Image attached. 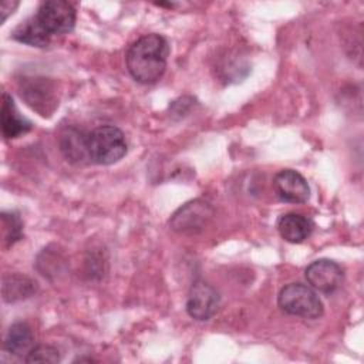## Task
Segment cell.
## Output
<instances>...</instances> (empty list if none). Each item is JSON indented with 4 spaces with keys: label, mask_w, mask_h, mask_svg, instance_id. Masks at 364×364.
Instances as JSON below:
<instances>
[{
    "label": "cell",
    "mask_w": 364,
    "mask_h": 364,
    "mask_svg": "<svg viewBox=\"0 0 364 364\" xmlns=\"http://www.w3.org/2000/svg\"><path fill=\"white\" fill-rule=\"evenodd\" d=\"M306 279L309 284L324 294L336 291L344 279L341 266L328 259H318L306 267Z\"/></svg>",
    "instance_id": "cell-8"
},
{
    "label": "cell",
    "mask_w": 364,
    "mask_h": 364,
    "mask_svg": "<svg viewBox=\"0 0 364 364\" xmlns=\"http://www.w3.org/2000/svg\"><path fill=\"white\" fill-rule=\"evenodd\" d=\"M88 159L98 165L118 162L127 154L124 132L114 125H101L87 134Z\"/></svg>",
    "instance_id": "cell-2"
},
{
    "label": "cell",
    "mask_w": 364,
    "mask_h": 364,
    "mask_svg": "<svg viewBox=\"0 0 364 364\" xmlns=\"http://www.w3.org/2000/svg\"><path fill=\"white\" fill-rule=\"evenodd\" d=\"M11 37L18 43H23L31 47H46L51 38V36L40 24L36 16L27 18L24 23L17 26Z\"/></svg>",
    "instance_id": "cell-14"
},
{
    "label": "cell",
    "mask_w": 364,
    "mask_h": 364,
    "mask_svg": "<svg viewBox=\"0 0 364 364\" xmlns=\"http://www.w3.org/2000/svg\"><path fill=\"white\" fill-rule=\"evenodd\" d=\"M27 363H58V350L51 346H37L26 357Z\"/></svg>",
    "instance_id": "cell-17"
},
{
    "label": "cell",
    "mask_w": 364,
    "mask_h": 364,
    "mask_svg": "<svg viewBox=\"0 0 364 364\" xmlns=\"http://www.w3.org/2000/svg\"><path fill=\"white\" fill-rule=\"evenodd\" d=\"M34 348V336L26 323H14L4 338V350L13 355H27Z\"/></svg>",
    "instance_id": "cell-12"
},
{
    "label": "cell",
    "mask_w": 364,
    "mask_h": 364,
    "mask_svg": "<svg viewBox=\"0 0 364 364\" xmlns=\"http://www.w3.org/2000/svg\"><path fill=\"white\" fill-rule=\"evenodd\" d=\"M280 236L290 243H301L313 232V222L300 213H284L277 220Z\"/></svg>",
    "instance_id": "cell-11"
},
{
    "label": "cell",
    "mask_w": 364,
    "mask_h": 364,
    "mask_svg": "<svg viewBox=\"0 0 364 364\" xmlns=\"http://www.w3.org/2000/svg\"><path fill=\"white\" fill-rule=\"evenodd\" d=\"M213 218V208L203 199H195L182 205L169 219V226L181 235H198Z\"/></svg>",
    "instance_id": "cell-4"
},
{
    "label": "cell",
    "mask_w": 364,
    "mask_h": 364,
    "mask_svg": "<svg viewBox=\"0 0 364 364\" xmlns=\"http://www.w3.org/2000/svg\"><path fill=\"white\" fill-rule=\"evenodd\" d=\"M36 291V282L21 274H9L3 279V299L13 303L30 297Z\"/></svg>",
    "instance_id": "cell-15"
},
{
    "label": "cell",
    "mask_w": 364,
    "mask_h": 364,
    "mask_svg": "<svg viewBox=\"0 0 364 364\" xmlns=\"http://www.w3.org/2000/svg\"><path fill=\"white\" fill-rule=\"evenodd\" d=\"M1 236L3 246H13L23 236V222L16 212L1 213Z\"/></svg>",
    "instance_id": "cell-16"
},
{
    "label": "cell",
    "mask_w": 364,
    "mask_h": 364,
    "mask_svg": "<svg viewBox=\"0 0 364 364\" xmlns=\"http://www.w3.org/2000/svg\"><path fill=\"white\" fill-rule=\"evenodd\" d=\"M21 98L40 115L48 117L58 105L54 84L43 77L24 78L20 84Z\"/></svg>",
    "instance_id": "cell-5"
},
{
    "label": "cell",
    "mask_w": 364,
    "mask_h": 364,
    "mask_svg": "<svg viewBox=\"0 0 364 364\" xmlns=\"http://www.w3.org/2000/svg\"><path fill=\"white\" fill-rule=\"evenodd\" d=\"M36 17L50 36L67 34L74 28L75 10L63 0H50L41 3Z\"/></svg>",
    "instance_id": "cell-6"
},
{
    "label": "cell",
    "mask_w": 364,
    "mask_h": 364,
    "mask_svg": "<svg viewBox=\"0 0 364 364\" xmlns=\"http://www.w3.org/2000/svg\"><path fill=\"white\" fill-rule=\"evenodd\" d=\"M60 149L70 162H82L88 159L87 152V134L77 128H67L60 135Z\"/></svg>",
    "instance_id": "cell-13"
},
{
    "label": "cell",
    "mask_w": 364,
    "mask_h": 364,
    "mask_svg": "<svg viewBox=\"0 0 364 364\" xmlns=\"http://www.w3.org/2000/svg\"><path fill=\"white\" fill-rule=\"evenodd\" d=\"M276 195L289 203H304L310 198V186L304 176L293 169H282L273 178Z\"/></svg>",
    "instance_id": "cell-9"
},
{
    "label": "cell",
    "mask_w": 364,
    "mask_h": 364,
    "mask_svg": "<svg viewBox=\"0 0 364 364\" xmlns=\"http://www.w3.org/2000/svg\"><path fill=\"white\" fill-rule=\"evenodd\" d=\"M169 44L161 34H145L139 37L127 51V68L139 84L156 82L166 70Z\"/></svg>",
    "instance_id": "cell-1"
},
{
    "label": "cell",
    "mask_w": 364,
    "mask_h": 364,
    "mask_svg": "<svg viewBox=\"0 0 364 364\" xmlns=\"http://www.w3.org/2000/svg\"><path fill=\"white\" fill-rule=\"evenodd\" d=\"M31 129V122L24 118L14 105L13 98L3 92L1 100V132L6 139H13L24 135Z\"/></svg>",
    "instance_id": "cell-10"
},
{
    "label": "cell",
    "mask_w": 364,
    "mask_h": 364,
    "mask_svg": "<svg viewBox=\"0 0 364 364\" xmlns=\"http://www.w3.org/2000/svg\"><path fill=\"white\" fill-rule=\"evenodd\" d=\"M279 307L291 316L303 318H318L324 313V307L317 293L301 283H290L284 286L277 297Z\"/></svg>",
    "instance_id": "cell-3"
},
{
    "label": "cell",
    "mask_w": 364,
    "mask_h": 364,
    "mask_svg": "<svg viewBox=\"0 0 364 364\" xmlns=\"http://www.w3.org/2000/svg\"><path fill=\"white\" fill-rule=\"evenodd\" d=\"M219 301V293L213 286L203 280H196L188 293L186 311L192 318L206 321L218 311Z\"/></svg>",
    "instance_id": "cell-7"
},
{
    "label": "cell",
    "mask_w": 364,
    "mask_h": 364,
    "mask_svg": "<svg viewBox=\"0 0 364 364\" xmlns=\"http://www.w3.org/2000/svg\"><path fill=\"white\" fill-rule=\"evenodd\" d=\"M18 6L17 1H10V0H6L1 3L0 6V13H1V21H4L7 18L9 14H11L14 11V9Z\"/></svg>",
    "instance_id": "cell-18"
}]
</instances>
